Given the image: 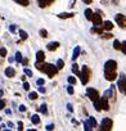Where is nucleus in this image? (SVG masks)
<instances>
[{
  "instance_id": "603ef678",
  "label": "nucleus",
  "mask_w": 126,
  "mask_h": 131,
  "mask_svg": "<svg viewBox=\"0 0 126 131\" xmlns=\"http://www.w3.org/2000/svg\"><path fill=\"white\" fill-rule=\"evenodd\" d=\"M5 113H7V114H10L12 111H10V109H5Z\"/></svg>"
},
{
  "instance_id": "f257e3e1",
  "label": "nucleus",
  "mask_w": 126,
  "mask_h": 131,
  "mask_svg": "<svg viewBox=\"0 0 126 131\" xmlns=\"http://www.w3.org/2000/svg\"><path fill=\"white\" fill-rule=\"evenodd\" d=\"M35 66H36V68H37L39 71L45 72L50 79H51L53 76H55V75H57V72L59 71L57 66H53V64H50V63H44V62L37 63V62H36V64H35Z\"/></svg>"
},
{
  "instance_id": "f8f14e48",
  "label": "nucleus",
  "mask_w": 126,
  "mask_h": 131,
  "mask_svg": "<svg viewBox=\"0 0 126 131\" xmlns=\"http://www.w3.org/2000/svg\"><path fill=\"white\" fill-rule=\"evenodd\" d=\"M46 48H48V50H50V51H53V50H57L58 48H59V42L58 41H51V42H49L48 45H46Z\"/></svg>"
},
{
  "instance_id": "a18cd8bd",
  "label": "nucleus",
  "mask_w": 126,
  "mask_h": 131,
  "mask_svg": "<svg viewBox=\"0 0 126 131\" xmlns=\"http://www.w3.org/2000/svg\"><path fill=\"white\" fill-rule=\"evenodd\" d=\"M5 107V102L4 100H0V109H3Z\"/></svg>"
},
{
  "instance_id": "3c124183",
  "label": "nucleus",
  "mask_w": 126,
  "mask_h": 131,
  "mask_svg": "<svg viewBox=\"0 0 126 131\" xmlns=\"http://www.w3.org/2000/svg\"><path fill=\"white\" fill-rule=\"evenodd\" d=\"M8 127H10V128H13V127H14V125H13L12 122H8Z\"/></svg>"
},
{
  "instance_id": "cd10ccee",
  "label": "nucleus",
  "mask_w": 126,
  "mask_h": 131,
  "mask_svg": "<svg viewBox=\"0 0 126 131\" xmlns=\"http://www.w3.org/2000/svg\"><path fill=\"white\" fill-rule=\"evenodd\" d=\"M57 67H58V70H62L63 67H65V62H63L62 59H58L57 60Z\"/></svg>"
},
{
  "instance_id": "9b49d317",
  "label": "nucleus",
  "mask_w": 126,
  "mask_h": 131,
  "mask_svg": "<svg viewBox=\"0 0 126 131\" xmlns=\"http://www.w3.org/2000/svg\"><path fill=\"white\" fill-rule=\"evenodd\" d=\"M53 2H54V0H37V4H39L40 8H45V7L50 5Z\"/></svg>"
},
{
  "instance_id": "5701e85b",
  "label": "nucleus",
  "mask_w": 126,
  "mask_h": 131,
  "mask_svg": "<svg viewBox=\"0 0 126 131\" xmlns=\"http://www.w3.org/2000/svg\"><path fill=\"white\" fill-rule=\"evenodd\" d=\"M31 122H32L34 125H39V123H40V117H39L37 114L31 116Z\"/></svg>"
},
{
  "instance_id": "412c9836",
  "label": "nucleus",
  "mask_w": 126,
  "mask_h": 131,
  "mask_svg": "<svg viewBox=\"0 0 126 131\" xmlns=\"http://www.w3.org/2000/svg\"><path fill=\"white\" fill-rule=\"evenodd\" d=\"M72 72H74L76 76H79V77L81 76V72L79 71V66H77L76 63H74V66H72Z\"/></svg>"
},
{
  "instance_id": "c9c22d12",
  "label": "nucleus",
  "mask_w": 126,
  "mask_h": 131,
  "mask_svg": "<svg viewBox=\"0 0 126 131\" xmlns=\"http://www.w3.org/2000/svg\"><path fill=\"white\" fill-rule=\"evenodd\" d=\"M68 82H70V85H75V84H76V79L72 77V76H70V77H68Z\"/></svg>"
},
{
  "instance_id": "bb28decb",
  "label": "nucleus",
  "mask_w": 126,
  "mask_h": 131,
  "mask_svg": "<svg viewBox=\"0 0 126 131\" xmlns=\"http://www.w3.org/2000/svg\"><path fill=\"white\" fill-rule=\"evenodd\" d=\"M121 45H122V42H120L118 40H114V42H113V48H114L116 50H121Z\"/></svg>"
},
{
  "instance_id": "49530a36",
  "label": "nucleus",
  "mask_w": 126,
  "mask_h": 131,
  "mask_svg": "<svg viewBox=\"0 0 126 131\" xmlns=\"http://www.w3.org/2000/svg\"><path fill=\"white\" fill-rule=\"evenodd\" d=\"M67 109H68L70 112H74V107H72V104H67Z\"/></svg>"
},
{
  "instance_id": "4c0bfd02",
  "label": "nucleus",
  "mask_w": 126,
  "mask_h": 131,
  "mask_svg": "<svg viewBox=\"0 0 126 131\" xmlns=\"http://www.w3.org/2000/svg\"><path fill=\"white\" fill-rule=\"evenodd\" d=\"M121 51H122L123 54H126V41L122 42V45H121Z\"/></svg>"
},
{
  "instance_id": "f3484780",
  "label": "nucleus",
  "mask_w": 126,
  "mask_h": 131,
  "mask_svg": "<svg viewBox=\"0 0 126 131\" xmlns=\"http://www.w3.org/2000/svg\"><path fill=\"white\" fill-rule=\"evenodd\" d=\"M14 75H16V71H14L12 67H8V68L5 70V76H7V77L12 79V77H14Z\"/></svg>"
},
{
  "instance_id": "4468645a",
  "label": "nucleus",
  "mask_w": 126,
  "mask_h": 131,
  "mask_svg": "<svg viewBox=\"0 0 126 131\" xmlns=\"http://www.w3.org/2000/svg\"><path fill=\"white\" fill-rule=\"evenodd\" d=\"M90 31H91L93 34H99V35H102L103 31H104V28H103V26H94Z\"/></svg>"
},
{
  "instance_id": "09e8293b",
  "label": "nucleus",
  "mask_w": 126,
  "mask_h": 131,
  "mask_svg": "<svg viewBox=\"0 0 126 131\" xmlns=\"http://www.w3.org/2000/svg\"><path fill=\"white\" fill-rule=\"evenodd\" d=\"M9 30H10V32H14V31H16V26H14V25H12V26L9 27Z\"/></svg>"
},
{
  "instance_id": "0eeeda50",
  "label": "nucleus",
  "mask_w": 126,
  "mask_h": 131,
  "mask_svg": "<svg viewBox=\"0 0 126 131\" xmlns=\"http://www.w3.org/2000/svg\"><path fill=\"white\" fill-rule=\"evenodd\" d=\"M91 21H93L94 26H102V25H103V22H102V16H100L99 12H98V13H94Z\"/></svg>"
},
{
  "instance_id": "4d7b16f0",
  "label": "nucleus",
  "mask_w": 126,
  "mask_h": 131,
  "mask_svg": "<svg viewBox=\"0 0 126 131\" xmlns=\"http://www.w3.org/2000/svg\"><path fill=\"white\" fill-rule=\"evenodd\" d=\"M3 96V90H0V98Z\"/></svg>"
},
{
  "instance_id": "423d86ee",
  "label": "nucleus",
  "mask_w": 126,
  "mask_h": 131,
  "mask_svg": "<svg viewBox=\"0 0 126 131\" xmlns=\"http://www.w3.org/2000/svg\"><path fill=\"white\" fill-rule=\"evenodd\" d=\"M114 19H116V22H117V25L121 27V28H126V17L123 16V14H116L114 16Z\"/></svg>"
},
{
  "instance_id": "6e6d98bb",
  "label": "nucleus",
  "mask_w": 126,
  "mask_h": 131,
  "mask_svg": "<svg viewBox=\"0 0 126 131\" xmlns=\"http://www.w3.org/2000/svg\"><path fill=\"white\" fill-rule=\"evenodd\" d=\"M123 94L126 95V80H125V91H123Z\"/></svg>"
},
{
  "instance_id": "8fccbe9b",
  "label": "nucleus",
  "mask_w": 126,
  "mask_h": 131,
  "mask_svg": "<svg viewBox=\"0 0 126 131\" xmlns=\"http://www.w3.org/2000/svg\"><path fill=\"white\" fill-rule=\"evenodd\" d=\"M82 2H84L85 4H91V2H93V0H82Z\"/></svg>"
},
{
  "instance_id": "473e14b6",
  "label": "nucleus",
  "mask_w": 126,
  "mask_h": 131,
  "mask_svg": "<svg viewBox=\"0 0 126 131\" xmlns=\"http://www.w3.org/2000/svg\"><path fill=\"white\" fill-rule=\"evenodd\" d=\"M23 72H25V75H27L28 77H32V76H34L32 71H31V70H28V68H25V70H23Z\"/></svg>"
},
{
  "instance_id": "2f4dec72",
  "label": "nucleus",
  "mask_w": 126,
  "mask_h": 131,
  "mask_svg": "<svg viewBox=\"0 0 126 131\" xmlns=\"http://www.w3.org/2000/svg\"><path fill=\"white\" fill-rule=\"evenodd\" d=\"M84 128H85L86 131H90V130H93V127L90 126V123H89L88 121H85V122H84Z\"/></svg>"
},
{
  "instance_id": "7ed1b4c3",
  "label": "nucleus",
  "mask_w": 126,
  "mask_h": 131,
  "mask_svg": "<svg viewBox=\"0 0 126 131\" xmlns=\"http://www.w3.org/2000/svg\"><path fill=\"white\" fill-rule=\"evenodd\" d=\"M117 70L116 60H107L104 64V73H113Z\"/></svg>"
},
{
  "instance_id": "ddd939ff",
  "label": "nucleus",
  "mask_w": 126,
  "mask_h": 131,
  "mask_svg": "<svg viewBox=\"0 0 126 131\" xmlns=\"http://www.w3.org/2000/svg\"><path fill=\"white\" fill-rule=\"evenodd\" d=\"M44 59H45V53L43 50H39L36 53V62L40 63V62H44Z\"/></svg>"
},
{
  "instance_id": "72a5a7b5",
  "label": "nucleus",
  "mask_w": 126,
  "mask_h": 131,
  "mask_svg": "<svg viewBox=\"0 0 126 131\" xmlns=\"http://www.w3.org/2000/svg\"><path fill=\"white\" fill-rule=\"evenodd\" d=\"M0 55H2V57H7V49L5 48H0Z\"/></svg>"
},
{
  "instance_id": "58836bf2",
  "label": "nucleus",
  "mask_w": 126,
  "mask_h": 131,
  "mask_svg": "<svg viewBox=\"0 0 126 131\" xmlns=\"http://www.w3.org/2000/svg\"><path fill=\"white\" fill-rule=\"evenodd\" d=\"M23 89L25 90H30V84L26 82V81H23Z\"/></svg>"
},
{
  "instance_id": "dca6fc26",
  "label": "nucleus",
  "mask_w": 126,
  "mask_h": 131,
  "mask_svg": "<svg viewBox=\"0 0 126 131\" xmlns=\"http://www.w3.org/2000/svg\"><path fill=\"white\" fill-rule=\"evenodd\" d=\"M102 26H103L104 31H111V30L113 28V23H112L111 21H106V22H104Z\"/></svg>"
},
{
  "instance_id": "864d4df0",
  "label": "nucleus",
  "mask_w": 126,
  "mask_h": 131,
  "mask_svg": "<svg viewBox=\"0 0 126 131\" xmlns=\"http://www.w3.org/2000/svg\"><path fill=\"white\" fill-rule=\"evenodd\" d=\"M13 62H14V58L10 57V58H9V63H13Z\"/></svg>"
},
{
  "instance_id": "ea45409f",
  "label": "nucleus",
  "mask_w": 126,
  "mask_h": 131,
  "mask_svg": "<svg viewBox=\"0 0 126 131\" xmlns=\"http://www.w3.org/2000/svg\"><path fill=\"white\" fill-rule=\"evenodd\" d=\"M67 93H68L70 95H72V94H74V86H68V88H67Z\"/></svg>"
},
{
  "instance_id": "e433bc0d",
  "label": "nucleus",
  "mask_w": 126,
  "mask_h": 131,
  "mask_svg": "<svg viewBox=\"0 0 126 131\" xmlns=\"http://www.w3.org/2000/svg\"><path fill=\"white\" fill-rule=\"evenodd\" d=\"M40 36L41 37H46L48 36V31L46 30H40Z\"/></svg>"
},
{
  "instance_id": "13d9d810",
  "label": "nucleus",
  "mask_w": 126,
  "mask_h": 131,
  "mask_svg": "<svg viewBox=\"0 0 126 131\" xmlns=\"http://www.w3.org/2000/svg\"><path fill=\"white\" fill-rule=\"evenodd\" d=\"M3 128V125H0V130H2Z\"/></svg>"
},
{
  "instance_id": "c756f323",
  "label": "nucleus",
  "mask_w": 126,
  "mask_h": 131,
  "mask_svg": "<svg viewBox=\"0 0 126 131\" xmlns=\"http://www.w3.org/2000/svg\"><path fill=\"white\" fill-rule=\"evenodd\" d=\"M28 99H30V100H35V99H37V93H35V91L30 93V94H28Z\"/></svg>"
},
{
  "instance_id": "c85d7f7f",
  "label": "nucleus",
  "mask_w": 126,
  "mask_h": 131,
  "mask_svg": "<svg viewBox=\"0 0 126 131\" xmlns=\"http://www.w3.org/2000/svg\"><path fill=\"white\" fill-rule=\"evenodd\" d=\"M16 60H17L18 63H22V60H23V58H22V54H21L19 51H17V53H16Z\"/></svg>"
},
{
  "instance_id": "6e6552de",
  "label": "nucleus",
  "mask_w": 126,
  "mask_h": 131,
  "mask_svg": "<svg viewBox=\"0 0 126 131\" xmlns=\"http://www.w3.org/2000/svg\"><path fill=\"white\" fill-rule=\"evenodd\" d=\"M104 95H107L108 98H111L113 102L116 100V89H114V86H111L106 93H104Z\"/></svg>"
},
{
  "instance_id": "aec40b11",
  "label": "nucleus",
  "mask_w": 126,
  "mask_h": 131,
  "mask_svg": "<svg viewBox=\"0 0 126 131\" xmlns=\"http://www.w3.org/2000/svg\"><path fill=\"white\" fill-rule=\"evenodd\" d=\"M93 103H94V107H95V109H97L98 112L103 109V108H102V102H100V98H99V99H97V100H94Z\"/></svg>"
},
{
  "instance_id": "f704fd0d",
  "label": "nucleus",
  "mask_w": 126,
  "mask_h": 131,
  "mask_svg": "<svg viewBox=\"0 0 126 131\" xmlns=\"http://www.w3.org/2000/svg\"><path fill=\"white\" fill-rule=\"evenodd\" d=\"M100 36H102L103 39H112V37H113V35H112V34H102Z\"/></svg>"
},
{
  "instance_id": "393cba45",
  "label": "nucleus",
  "mask_w": 126,
  "mask_h": 131,
  "mask_svg": "<svg viewBox=\"0 0 126 131\" xmlns=\"http://www.w3.org/2000/svg\"><path fill=\"white\" fill-rule=\"evenodd\" d=\"M88 122L90 123V126H91L93 128H94V127H97V121H95V118H94V117H89Z\"/></svg>"
},
{
  "instance_id": "7c9ffc66",
  "label": "nucleus",
  "mask_w": 126,
  "mask_h": 131,
  "mask_svg": "<svg viewBox=\"0 0 126 131\" xmlns=\"http://www.w3.org/2000/svg\"><path fill=\"white\" fill-rule=\"evenodd\" d=\"M39 111H40L41 113L46 114V113H48V109H46V104H41V105H40V108H39Z\"/></svg>"
},
{
  "instance_id": "f03ea898",
  "label": "nucleus",
  "mask_w": 126,
  "mask_h": 131,
  "mask_svg": "<svg viewBox=\"0 0 126 131\" xmlns=\"http://www.w3.org/2000/svg\"><path fill=\"white\" fill-rule=\"evenodd\" d=\"M90 75H91L90 68L88 67V66H82V70H81V76H80L82 85H86V84H88V81L90 80Z\"/></svg>"
},
{
  "instance_id": "37998d69",
  "label": "nucleus",
  "mask_w": 126,
  "mask_h": 131,
  "mask_svg": "<svg viewBox=\"0 0 126 131\" xmlns=\"http://www.w3.org/2000/svg\"><path fill=\"white\" fill-rule=\"evenodd\" d=\"M39 91H40V93H43V94H44V93H45V88H44V86H43V85H40V86H39Z\"/></svg>"
},
{
  "instance_id": "a878e982",
  "label": "nucleus",
  "mask_w": 126,
  "mask_h": 131,
  "mask_svg": "<svg viewBox=\"0 0 126 131\" xmlns=\"http://www.w3.org/2000/svg\"><path fill=\"white\" fill-rule=\"evenodd\" d=\"M19 37H21L22 40H26V39L28 37V35H27V32H26V31H23V30H19Z\"/></svg>"
},
{
  "instance_id": "5fc2aeb1",
  "label": "nucleus",
  "mask_w": 126,
  "mask_h": 131,
  "mask_svg": "<svg viewBox=\"0 0 126 131\" xmlns=\"http://www.w3.org/2000/svg\"><path fill=\"white\" fill-rule=\"evenodd\" d=\"M27 62H28V60H27V59H23V60H22V63H23V64H25V66H26V64H27Z\"/></svg>"
},
{
  "instance_id": "bf43d9fd",
  "label": "nucleus",
  "mask_w": 126,
  "mask_h": 131,
  "mask_svg": "<svg viewBox=\"0 0 126 131\" xmlns=\"http://www.w3.org/2000/svg\"><path fill=\"white\" fill-rule=\"evenodd\" d=\"M0 121H2V117H0Z\"/></svg>"
},
{
  "instance_id": "20e7f679",
  "label": "nucleus",
  "mask_w": 126,
  "mask_h": 131,
  "mask_svg": "<svg viewBox=\"0 0 126 131\" xmlns=\"http://www.w3.org/2000/svg\"><path fill=\"white\" fill-rule=\"evenodd\" d=\"M112 126H113V121L111 118H104L100 123V130L102 131H109V130H112Z\"/></svg>"
},
{
  "instance_id": "a19ab883",
  "label": "nucleus",
  "mask_w": 126,
  "mask_h": 131,
  "mask_svg": "<svg viewBox=\"0 0 126 131\" xmlns=\"http://www.w3.org/2000/svg\"><path fill=\"white\" fill-rule=\"evenodd\" d=\"M26 109H27V108H26L25 105H19V107H18V111H19V112H26Z\"/></svg>"
},
{
  "instance_id": "c03bdc74",
  "label": "nucleus",
  "mask_w": 126,
  "mask_h": 131,
  "mask_svg": "<svg viewBox=\"0 0 126 131\" xmlns=\"http://www.w3.org/2000/svg\"><path fill=\"white\" fill-rule=\"evenodd\" d=\"M45 128H46V130H49V131H50V130H54V125H51V123H50V125H48Z\"/></svg>"
},
{
  "instance_id": "9d476101",
  "label": "nucleus",
  "mask_w": 126,
  "mask_h": 131,
  "mask_svg": "<svg viewBox=\"0 0 126 131\" xmlns=\"http://www.w3.org/2000/svg\"><path fill=\"white\" fill-rule=\"evenodd\" d=\"M100 102H102V108H103L104 111H108V109H109V104H108V96H107V95L102 96V98H100Z\"/></svg>"
},
{
  "instance_id": "b1692460",
  "label": "nucleus",
  "mask_w": 126,
  "mask_h": 131,
  "mask_svg": "<svg viewBox=\"0 0 126 131\" xmlns=\"http://www.w3.org/2000/svg\"><path fill=\"white\" fill-rule=\"evenodd\" d=\"M14 2H16L17 4L22 5V7H27V5L30 4V0H14Z\"/></svg>"
},
{
  "instance_id": "de8ad7c7",
  "label": "nucleus",
  "mask_w": 126,
  "mask_h": 131,
  "mask_svg": "<svg viewBox=\"0 0 126 131\" xmlns=\"http://www.w3.org/2000/svg\"><path fill=\"white\" fill-rule=\"evenodd\" d=\"M18 130H23V123H22V121L18 122Z\"/></svg>"
},
{
  "instance_id": "2eb2a0df",
  "label": "nucleus",
  "mask_w": 126,
  "mask_h": 131,
  "mask_svg": "<svg viewBox=\"0 0 126 131\" xmlns=\"http://www.w3.org/2000/svg\"><path fill=\"white\" fill-rule=\"evenodd\" d=\"M80 53H81V49H80V46H76V48L74 49V53H72V62H74V60H76V59L79 58Z\"/></svg>"
},
{
  "instance_id": "6ab92c4d",
  "label": "nucleus",
  "mask_w": 126,
  "mask_h": 131,
  "mask_svg": "<svg viewBox=\"0 0 126 131\" xmlns=\"http://www.w3.org/2000/svg\"><path fill=\"white\" fill-rule=\"evenodd\" d=\"M74 16H75V13H60V14H58V18L66 19V18H72Z\"/></svg>"
},
{
  "instance_id": "39448f33",
  "label": "nucleus",
  "mask_w": 126,
  "mask_h": 131,
  "mask_svg": "<svg viewBox=\"0 0 126 131\" xmlns=\"http://www.w3.org/2000/svg\"><path fill=\"white\" fill-rule=\"evenodd\" d=\"M86 96H88L91 102L99 99V94H98V91H97L95 89H91V88H89V89L86 90Z\"/></svg>"
},
{
  "instance_id": "a211bd4d",
  "label": "nucleus",
  "mask_w": 126,
  "mask_h": 131,
  "mask_svg": "<svg viewBox=\"0 0 126 131\" xmlns=\"http://www.w3.org/2000/svg\"><path fill=\"white\" fill-rule=\"evenodd\" d=\"M104 77H106V80H108V81H114L116 77H117V73H116V72H113V73H104Z\"/></svg>"
},
{
  "instance_id": "1a4fd4ad",
  "label": "nucleus",
  "mask_w": 126,
  "mask_h": 131,
  "mask_svg": "<svg viewBox=\"0 0 126 131\" xmlns=\"http://www.w3.org/2000/svg\"><path fill=\"white\" fill-rule=\"evenodd\" d=\"M120 76H121V77H120V80H118L117 86H118L120 91L123 93V91H125V80H126V77H125V75H120Z\"/></svg>"
},
{
  "instance_id": "4be33fe9",
  "label": "nucleus",
  "mask_w": 126,
  "mask_h": 131,
  "mask_svg": "<svg viewBox=\"0 0 126 131\" xmlns=\"http://www.w3.org/2000/svg\"><path fill=\"white\" fill-rule=\"evenodd\" d=\"M93 16H94V13L91 12V9H86V10H85V17H86V19L91 21V19H93Z\"/></svg>"
},
{
  "instance_id": "79ce46f5",
  "label": "nucleus",
  "mask_w": 126,
  "mask_h": 131,
  "mask_svg": "<svg viewBox=\"0 0 126 131\" xmlns=\"http://www.w3.org/2000/svg\"><path fill=\"white\" fill-rule=\"evenodd\" d=\"M36 82H37V85H39V86H40V85H44V82H45V81H44V80H43V79H39V80H37V81H36Z\"/></svg>"
}]
</instances>
